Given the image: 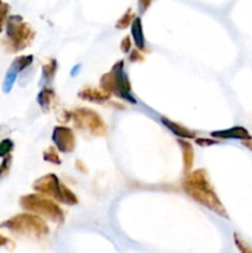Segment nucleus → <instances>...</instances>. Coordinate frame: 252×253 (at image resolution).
Returning a JSON list of instances; mask_svg holds the SVG:
<instances>
[{
  "label": "nucleus",
  "instance_id": "f257e3e1",
  "mask_svg": "<svg viewBox=\"0 0 252 253\" xmlns=\"http://www.w3.org/2000/svg\"><path fill=\"white\" fill-rule=\"evenodd\" d=\"M183 188H184L185 193L189 197H192L193 199L199 202L200 204L207 207L208 209L219 214L220 216L227 219L225 208L222 207L221 202H220L212 187L210 185L208 174L204 169H198L195 172L190 173L189 175H187L184 182H183Z\"/></svg>",
  "mask_w": 252,
  "mask_h": 253
},
{
  "label": "nucleus",
  "instance_id": "f03ea898",
  "mask_svg": "<svg viewBox=\"0 0 252 253\" xmlns=\"http://www.w3.org/2000/svg\"><path fill=\"white\" fill-rule=\"evenodd\" d=\"M35 32L31 26L24 22L19 15H11L6 19V35L1 40V44L7 52H19L31 43Z\"/></svg>",
  "mask_w": 252,
  "mask_h": 253
},
{
  "label": "nucleus",
  "instance_id": "7ed1b4c3",
  "mask_svg": "<svg viewBox=\"0 0 252 253\" xmlns=\"http://www.w3.org/2000/svg\"><path fill=\"white\" fill-rule=\"evenodd\" d=\"M2 227L15 234L27 237H36V239L43 237L48 234V227L42 217L31 214H20L11 219L5 220L0 224V229Z\"/></svg>",
  "mask_w": 252,
  "mask_h": 253
},
{
  "label": "nucleus",
  "instance_id": "20e7f679",
  "mask_svg": "<svg viewBox=\"0 0 252 253\" xmlns=\"http://www.w3.org/2000/svg\"><path fill=\"white\" fill-rule=\"evenodd\" d=\"M101 90L106 94L113 93L115 95L121 96L126 100L135 103L133 98L130 94V83L127 81V76L124 72V62L120 61L113 67L109 73L104 74L100 81Z\"/></svg>",
  "mask_w": 252,
  "mask_h": 253
},
{
  "label": "nucleus",
  "instance_id": "39448f33",
  "mask_svg": "<svg viewBox=\"0 0 252 253\" xmlns=\"http://www.w3.org/2000/svg\"><path fill=\"white\" fill-rule=\"evenodd\" d=\"M34 189L41 195L52 198L67 205H74L78 203L76 195L58 180L54 174H47L40 178L34 184Z\"/></svg>",
  "mask_w": 252,
  "mask_h": 253
},
{
  "label": "nucleus",
  "instance_id": "423d86ee",
  "mask_svg": "<svg viewBox=\"0 0 252 253\" xmlns=\"http://www.w3.org/2000/svg\"><path fill=\"white\" fill-rule=\"evenodd\" d=\"M20 205L22 209L27 211L35 212L37 215H42L46 219L52 220L53 222L63 221V211L59 209L57 204L47 199L41 194H30L25 195L20 199Z\"/></svg>",
  "mask_w": 252,
  "mask_h": 253
},
{
  "label": "nucleus",
  "instance_id": "0eeeda50",
  "mask_svg": "<svg viewBox=\"0 0 252 253\" xmlns=\"http://www.w3.org/2000/svg\"><path fill=\"white\" fill-rule=\"evenodd\" d=\"M74 124L81 130H86L94 136H103L106 132V125L100 116L89 109H78L73 114Z\"/></svg>",
  "mask_w": 252,
  "mask_h": 253
},
{
  "label": "nucleus",
  "instance_id": "6e6552de",
  "mask_svg": "<svg viewBox=\"0 0 252 253\" xmlns=\"http://www.w3.org/2000/svg\"><path fill=\"white\" fill-rule=\"evenodd\" d=\"M32 61H34V56H31V54L30 56H20L12 61L9 69H7L4 82H2V91L4 93H9L11 90L12 85L16 81L17 74L24 71L25 68H27L32 63Z\"/></svg>",
  "mask_w": 252,
  "mask_h": 253
},
{
  "label": "nucleus",
  "instance_id": "1a4fd4ad",
  "mask_svg": "<svg viewBox=\"0 0 252 253\" xmlns=\"http://www.w3.org/2000/svg\"><path fill=\"white\" fill-rule=\"evenodd\" d=\"M52 140L61 152H72L76 146V137L71 128L58 126L53 130Z\"/></svg>",
  "mask_w": 252,
  "mask_h": 253
},
{
  "label": "nucleus",
  "instance_id": "9d476101",
  "mask_svg": "<svg viewBox=\"0 0 252 253\" xmlns=\"http://www.w3.org/2000/svg\"><path fill=\"white\" fill-rule=\"evenodd\" d=\"M212 137L222 138V140H245V141H251L252 136L250 135L249 131L241 126H235V127L227 128V130L222 131H214L211 132Z\"/></svg>",
  "mask_w": 252,
  "mask_h": 253
},
{
  "label": "nucleus",
  "instance_id": "9b49d317",
  "mask_svg": "<svg viewBox=\"0 0 252 253\" xmlns=\"http://www.w3.org/2000/svg\"><path fill=\"white\" fill-rule=\"evenodd\" d=\"M131 35L133 37L136 47L138 51H143L145 48V39H143V31H142V24H141L140 17H135L131 24Z\"/></svg>",
  "mask_w": 252,
  "mask_h": 253
},
{
  "label": "nucleus",
  "instance_id": "f8f14e48",
  "mask_svg": "<svg viewBox=\"0 0 252 253\" xmlns=\"http://www.w3.org/2000/svg\"><path fill=\"white\" fill-rule=\"evenodd\" d=\"M161 120H162V123L167 126V128H169L173 133H175V135L179 136V137H182V138L195 137V132L190 131L189 128L184 127V126L179 125V124H177V123H173V121H170L169 119L162 118Z\"/></svg>",
  "mask_w": 252,
  "mask_h": 253
},
{
  "label": "nucleus",
  "instance_id": "ddd939ff",
  "mask_svg": "<svg viewBox=\"0 0 252 253\" xmlns=\"http://www.w3.org/2000/svg\"><path fill=\"white\" fill-rule=\"evenodd\" d=\"M82 99L84 100H89V101H105L109 99V94H106L105 91L99 90V89H94V88H84L83 90L79 91L78 94Z\"/></svg>",
  "mask_w": 252,
  "mask_h": 253
},
{
  "label": "nucleus",
  "instance_id": "4468645a",
  "mask_svg": "<svg viewBox=\"0 0 252 253\" xmlns=\"http://www.w3.org/2000/svg\"><path fill=\"white\" fill-rule=\"evenodd\" d=\"M182 147L183 151V162H184V172H189L193 167V158H194V152H193V147L188 141L179 140L178 141Z\"/></svg>",
  "mask_w": 252,
  "mask_h": 253
},
{
  "label": "nucleus",
  "instance_id": "2eb2a0df",
  "mask_svg": "<svg viewBox=\"0 0 252 253\" xmlns=\"http://www.w3.org/2000/svg\"><path fill=\"white\" fill-rule=\"evenodd\" d=\"M54 98H56L54 91L49 88H44L40 91L39 96H37V103H39L40 106L46 111L51 108V104L53 103Z\"/></svg>",
  "mask_w": 252,
  "mask_h": 253
},
{
  "label": "nucleus",
  "instance_id": "dca6fc26",
  "mask_svg": "<svg viewBox=\"0 0 252 253\" xmlns=\"http://www.w3.org/2000/svg\"><path fill=\"white\" fill-rule=\"evenodd\" d=\"M57 71V62L54 59H51L42 67V79L44 82H52L54 74Z\"/></svg>",
  "mask_w": 252,
  "mask_h": 253
},
{
  "label": "nucleus",
  "instance_id": "f3484780",
  "mask_svg": "<svg viewBox=\"0 0 252 253\" xmlns=\"http://www.w3.org/2000/svg\"><path fill=\"white\" fill-rule=\"evenodd\" d=\"M12 150H14V142L10 138H5L0 142V157H7Z\"/></svg>",
  "mask_w": 252,
  "mask_h": 253
},
{
  "label": "nucleus",
  "instance_id": "a211bd4d",
  "mask_svg": "<svg viewBox=\"0 0 252 253\" xmlns=\"http://www.w3.org/2000/svg\"><path fill=\"white\" fill-rule=\"evenodd\" d=\"M43 158L44 161H48V162L54 163V165H59L61 163V158H59L58 153H57V151L53 147H49L48 150L44 151Z\"/></svg>",
  "mask_w": 252,
  "mask_h": 253
},
{
  "label": "nucleus",
  "instance_id": "6ab92c4d",
  "mask_svg": "<svg viewBox=\"0 0 252 253\" xmlns=\"http://www.w3.org/2000/svg\"><path fill=\"white\" fill-rule=\"evenodd\" d=\"M234 241L235 244H236L239 251L241 253H252V247L250 246L246 241H244L237 234L234 235Z\"/></svg>",
  "mask_w": 252,
  "mask_h": 253
},
{
  "label": "nucleus",
  "instance_id": "aec40b11",
  "mask_svg": "<svg viewBox=\"0 0 252 253\" xmlns=\"http://www.w3.org/2000/svg\"><path fill=\"white\" fill-rule=\"evenodd\" d=\"M133 19H135V17H133L132 10H128V11L126 12V14L124 15V16L121 17L118 22H116L115 26L118 27V29H125L126 26H128V25H130L131 20L133 21Z\"/></svg>",
  "mask_w": 252,
  "mask_h": 253
},
{
  "label": "nucleus",
  "instance_id": "412c9836",
  "mask_svg": "<svg viewBox=\"0 0 252 253\" xmlns=\"http://www.w3.org/2000/svg\"><path fill=\"white\" fill-rule=\"evenodd\" d=\"M11 162H12L11 156H7V157H5L4 160H2V162L0 163V178H2L7 172H9Z\"/></svg>",
  "mask_w": 252,
  "mask_h": 253
},
{
  "label": "nucleus",
  "instance_id": "4be33fe9",
  "mask_svg": "<svg viewBox=\"0 0 252 253\" xmlns=\"http://www.w3.org/2000/svg\"><path fill=\"white\" fill-rule=\"evenodd\" d=\"M9 11V5L6 2L0 1V32L2 31V26H4V22L6 21V15Z\"/></svg>",
  "mask_w": 252,
  "mask_h": 253
},
{
  "label": "nucleus",
  "instance_id": "5701e85b",
  "mask_svg": "<svg viewBox=\"0 0 252 253\" xmlns=\"http://www.w3.org/2000/svg\"><path fill=\"white\" fill-rule=\"evenodd\" d=\"M195 142H197L199 146H210V145H215V143H217V141L215 140V138H212V140H209V138H197Z\"/></svg>",
  "mask_w": 252,
  "mask_h": 253
},
{
  "label": "nucleus",
  "instance_id": "b1692460",
  "mask_svg": "<svg viewBox=\"0 0 252 253\" xmlns=\"http://www.w3.org/2000/svg\"><path fill=\"white\" fill-rule=\"evenodd\" d=\"M131 48V42H130V39L128 37H125V39L123 40V42H121V51L123 52H128Z\"/></svg>",
  "mask_w": 252,
  "mask_h": 253
},
{
  "label": "nucleus",
  "instance_id": "393cba45",
  "mask_svg": "<svg viewBox=\"0 0 252 253\" xmlns=\"http://www.w3.org/2000/svg\"><path fill=\"white\" fill-rule=\"evenodd\" d=\"M130 61L136 62V61H143V56L138 51H132L130 54Z\"/></svg>",
  "mask_w": 252,
  "mask_h": 253
},
{
  "label": "nucleus",
  "instance_id": "a878e982",
  "mask_svg": "<svg viewBox=\"0 0 252 253\" xmlns=\"http://www.w3.org/2000/svg\"><path fill=\"white\" fill-rule=\"evenodd\" d=\"M9 245L14 246V244H12V242L10 241L9 239H6V237H4V236H1V235H0V247L9 246Z\"/></svg>",
  "mask_w": 252,
  "mask_h": 253
},
{
  "label": "nucleus",
  "instance_id": "bb28decb",
  "mask_svg": "<svg viewBox=\"0 0 252 253\" xmlns=\"http://www.w3.org/2000/svg\"><path fill=\"white\" fill-rule=\"evenodd\" d=\"M244 145L247 146V147H249L250 150L252 151V143H251V141H250V142H244Z\"/></svg>",
  "mask_w": 252,
  "mask_h": 253
}]
</instances>
